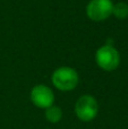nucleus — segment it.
<instances>
[{
	"instance_id": "1",
	"label": "nucleus",
	"mask_w": 128,
	"mask_h": 129,
	"mask_svg": "<svg viewBox=\"0 0 128 129\" xmlns=\"http://www.w3.org/2000/svg\"><path fill=\"white\" fill-rule=\"evenodd\" d=\"M52 84L59 91L68 92L74 89L78 84V74L72 67H60L52 73Z\"/></svg>"
},
{
	"instance_id": "2",
	"label": "nucleus",
	"mask_w": 128,
	"mask_h": 129,
	"mask_svg": "<svg viewBox=\"0 0 128 129\" xmlns=\"http://www.w3.org/2000/svg\"><path fill=\"white\" fill-rule=\"evenodd\" d=\"M95 61L101 69L106 71H113L120 63L119 52L111 44L102 45L95 52Z\"/></svg>"
},
{
	"instance_id": "3",
	"label": "nucleus",
	"mask_w": 128,
	"mask_h": 129,
	"mask_svg": "<svg viewBox=\"0 0 128 129\" xmlns=\"http://www.w3.org/2000/svg\"><path fill=\"white\" fill-rule=\"evenodd\" d=\"M99 112V104L92 95H82L75 104V113L81 121H92Z\"/></svg>"
},
{
	"instance_id": "4",
	"label": "nucleus",
	"mask_w": 128,
	"mask_h": 129,
	"mask_svg": "<svg viewBox=\"0 0 128 129\" xmlns=\"http://www.w3.org/2000/svg\"><path fill=\"white\" fill-rule=\"evenodd\" d=\"M111 0H91L86 6V15L94 22H102L112 15Z\"/></svg>"
},
{
	"instance_id": "5",
	"label": "nucleus",
	"mask_w": 128,
	"mask_h": 129,
	"mask_svg": "<svg viewBox=\"0 0 128 129\" xmlns=\"http://www.w3.org/2000/svg\"><path fill=\"white\" fill-rule=\"evenodd\" d=\"M31 101L40 109H48L54 103V94L47 85H36L31 91Z\"/></svg>"
},
{
	"instance_id": "6",
	"label": "nucleus",
	"mask_w": 128,
	"mask_h": 129,
	"mask_svg": "<svg viewBox=\"0 0 128 129\" xmlns=\"http://www.w3.org/2000/svg\"><path fill=\"white\" fill-rule=\"evenodd\" d=\"M45 118L51 123H58L62 118V110L59 107L51 105L50 108L45 109Z\"/></svg>"
},
{
	"instance_id": "7",
	"label": "nucleus",
	"mask_w": 128,
	"mask_h": 129,
	"mask_svg": "<svg viewBox=\"0 0 128 129\" xmlns=\"http://www.w3.org/2000/svg\"><path fill=\"white\" fill-rule=\"evenodd\" d=\"M112 15L118 19H126L128 17V5L126 2H118L113 5Z\"/></svg>"
}]
</instances>
